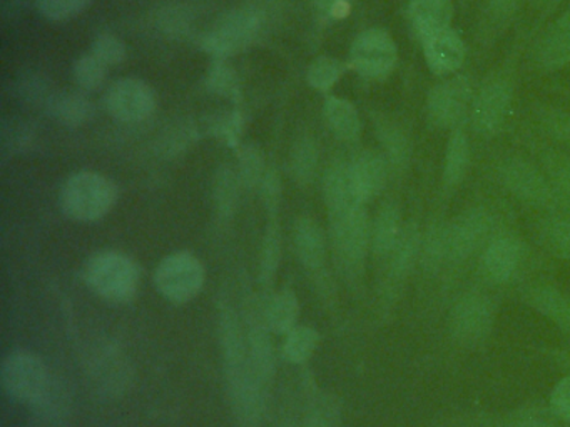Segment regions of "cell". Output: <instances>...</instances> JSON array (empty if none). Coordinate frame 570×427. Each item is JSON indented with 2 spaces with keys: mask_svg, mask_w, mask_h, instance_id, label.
Instances as JSON below:
<instances>
[{
  "mask_svg": "<svg viewBox=\"0 0 570 427\" xmlns=\"http://www.w3.org/2000/svg\"><path fill=\"white\" fill-rule=\"evenodd\" d=\"M402 216L396 203L386 202L380 207L372 226V250L376 257H389L402 237Z\"/></svg>",
  "mask_w": 570,
  "mask_h": 427,
  "instance_id": "7402d4cb",
  "label": "cell"
},
{
  "mask_svg": "<svg viewBox=\"0 0 570 427\" xmlns=\"http://www.w3.org/2000/svg\"><path fill=\"white\" fill-rule=\"evenodd\" d=\"M323 113H325L330 130L338 139L345 140V142H353V140L358 139L362 120H360L358 110L355 109L352 102L340 99V97H328L325 100Z\"/></svg>",
  "mask_w": 570,
  "mask_h": 427,
  "instance_id": "d4e9b609",
  "label": "cell"
},
{
  "mask_svg": "<svg viewBox=\"0 0 570 427\" xmlns=\"http://www.w3.org/2000/svg\"><path fill=\"white\" fill-rule=\"evenodd\" d=\"M320 344L318 330L308 326H296L285 336L283 357L292 364H305L312 359Z\"/></svg>",
  "mask_w": 570,
  "mask_h": 427,
  "instance_id": "f1b7e54d",
  "label": "cell"
},
{
  "mask_svg": "<svg viewBox=\"0 0 570 427\" xmlns=\"http://www.w3.org/2000/svg\"><path fill=\"white\" fill-rule=\"evenodd\" d=\"M537 59L549 69H559L570 62V12L543 37L537 50Z\"/></svg>",
  "mask_w": 570,
  "mask_h": 427,
  "instance_id": "603a6c76",
  "label": "cell"
},
{
  "mask_svg": "<svg viewBox=\"0 0 570 427\" xmlns=\"http://www.w3.org/2000/svg\"><path fill=\"white\" fill-rule=\"evenodd\" d=\"M318 167V149L309 137L296 140L289 156V172L299 186H306L315 179Z\"/></svg>",
  "mask_w": 570,
  "mask_h": 427,
  "instance_id": "4dcf8cb0",
  "label": "cell"
},
{
  "mask_svg": "<svg viewBox=\"0 0 570 427\" xmlns=\"http://www.w3.org/2000/svg\"><path fill=\"white\" fill-rule=\"evenodd\" d=\"M376 133H379L380 142L385 149V157L393 170H405L410 160V142L405 130L400 129L399 123L393 120L379 117L375 120Z\"/></svg>",
  "mask_w": 570,
  "mask_h": 427,
  "instance_id": "484cf974",
  "label": "cell"
},
{
  "mask_svg": "<svg viewBox=\"0 0 570 427\" xmlns=\"http://www.w3.org/2000/svg\"><path fill=\"white\" fill-rule=\"evenodd\" d=\"M422 252V236L415 224L403 227L402 237L390 254V280L402 282L415 266L416 259Z\"/></svg>",
  "mask_w": 570,
  "mask_h": 427,
  "instance_id": "cb8c5ba5",
  "label": "cell"
},
{
  "mask_svg": "<svg viewBox=\"0 0 570 427\" xmlns=\"http://www.w3.org/2000/svg\"><path fill=\"white\" fill-rule=\"evenodd\" d=\"M343 73V66L335 57L323 56L313 60L306 72V80L309 86L320 92L332 89Z\"/></svg>",
  "mask_w": 570,
  "mask_h": 427,
  "instance_id": "836d02e7",
  "label": "cell"
},
{
  "mask_svg": "<svg viewBox=\"0 0 570 427\" xmlns=\"http://www.w3.org/2000/svg\"><path fill=\"white\" fill-rule=\"evenodd\" d=\"M91 53L106 67H112L125 62L128 50H126L125 42L115 33H101L92 42Z\"/></svg>",
  "mask_w": 570,
  "mask_h": 427,
  "instance_id": "ab89813d",
  "label": "cell"
},
{
  "mask_svg": "<svg viewBox=\"0 0 570 427\" xmlns=\"http://www.w3.org/2000/svg\"><path fill=\"white\" fill-rule=\"evenodd\" d=\"M399 49L386 30L368 29L360 33L350 49V62L360 76L382 80L395 69Z\"/></svg>",
  "mask_w": 570,
  "mask_h": 427,
  "instance_id": "52a82bcc",
  "label": "cell"
},
{
  "mask_svg": "<svg viewBox=\"0 0 570 427\" xmlns=\"http://www.w3.org/2000/svg\"><path fill=\"white\" fill-rule=\"evenodd\" d=\"M423 266L426 270L439 269L442 260L446 259L445 226H432L422 239V252H420Z\"/></svg>",
  "mask_w": 570,
  "mask_h": 427,
  "instance_id": "8d00e7d4",
  "label": "cell"
},
{
  "mask_svg": "<svg viewBox=\"0 0 570 427\" xmlns=\"http://www.w3.org/2000/svg\"><path fill=\"white\" fill-rule=\"evenodd\" d=\"M295 250L302 266L312 274L316 290L323 296H332V277L326 269L328 246H326L325 232L312 217H302L296 222Z\"/></svg>",
  "mask_w": 570,
  "mask_h": 427,
  "instance_id": "9c48e42d",
  "label": "cell"
},
{
  "mask_svg": "<svg viewBox=\"0 0 570 427\" xmlns=\"http://www.w3.org/2000/svg\"><path fill=\"white\" fill-rule=\"evenodd\" d=\"M279 260H282V236H279L276 217H272L268 226H266L262 256H259V280H262L263 286H272L273 279L278 272Z\"/></svg>",
  "mask_w": 570,
  "mask_h": 427,
  "instance_id": "f546056e",
  "label": "cell"
},
{
  "mask_svg": "<svg viewBox=\"0 0 570 427\" xmlns=\"http://www.w3.org/2000/svg\"><path fill=\"white\" fill-rule=\"evenodd\" d=\"M68 390L58 380L51 379L46 393L36 400L32 406L36 407V413L45 419L56 420L59 417L65 416L68 410Z\"/></svg>",
  "mask_w": 570,
  "mask_h": 427,
  "instance_id": "e575fe53",
  "label": "cell"
},
{
  "mask_svg": "<svg viewBox=\"0 0 570 427\" xmlns=\"http://www.w3.org/2000/svg\"><path fill=\"white\" fill-rule=\"evenodd\" d=\"M268 326L263 319V306L259 307L258 312H255L253 307L248 316V352L249 360H252L253 373L256 379L265 387L266 384L272 383L273 374H275V352H273L272 339H269Z\"/></svg>",
  "mask_w": 570,
  "mask_h": 427,
  "instance_id": "9a60e30c",
  "label": "cell"
},
{
  "mask_svg": "<svg viewBox=\"0 0 570 427\" xmlns=\"http://www.w3.org/2000/svg\"><path fill=\"white\" fill-rule=\"evenodd\" d=\"M519 240L510 236L497 237L487 246L482 256V269L489 279L505 282L515 272L520 262Z\"/></svg>",
  "mask_w": 570,
  "mask_h": 427,
  "instance_id": "ac0fdd59",
  "label": "cell"
},
{
  "mask_svg": "<svg viewBox=\"0 0 570 427\" xmlns=\"http://www.w3.org/2000/svg\"><path fill=\"white\" fill-rule=\"evenodd\" d=\"M315 2L326 16L333 17V19H343L348 16L352 0H315Z\"/></svg>",
  "mask_w": 570,
  "mask_h": 427,
  "instance_id": "bcb514c9",
  "label": "cell"
},
{
  "mask_svg": "<svg viewBox=\"0 0 570 427\" xmlns=\"http://www.w3.org/2000/svg\"><path fill=\"white\" fill-rule=\"evenodd\" d=\"M263 319L273 334L286 336L298 326L299 300L295 290L282 289L263 304Z\"/></svg>",
  "mask_w": 570,
  "mask_h": 427,
  "instance_id": "44dd1931",
  "label": "cell"
},
{
  "mask_svg": "<svg viewBox=\"0 0 570 427\" xmlns=\"http://www.w3.org/2000/svg\"><path fill=\"white\" fill-rule=\"evenodd\" d=\"M423 53L430 70L436 76L455 72L465 60V43L452 29L440 30L423 40Z\"/></svg>",
  "mask_w": 570,
  "mask_h": 427,
  "instance_id": "e0dca14e",
  "label": "cell"
},
{
  "mask_svg": "<svg viewBox=\"0 0 570 427\" xmlns=\"http://www.w3.org/2000/svg\"><path fill=\"white\" fill-rule=\"evenodd\" d=\"M543 242L553 256L570 257V219L556 217L542 227Z\"/></svg>",
  "mask_w": 570,
  "mask_h": 427,
  "instance_id": "74e56055",
  "label": "cell"
},
{
  "mask_svg": "<svg viewBox=\"0 0 570 427\" xmlns=\"http://www.w3.org/2000/svg\"><path fill=\"white\" fill-rule=\"evenodd\" d=\"M390 163L382 152L376 150H362L350 162V176H352L353 190L360 202H368L375 199L385 189L389 180Z\"/></svg>",
  "mask_w": 570,
  "mask_h": 427,
  "instance_id": "5bb4252c",
  "label": "cell"
},
{
  "mask_svg": "<svg viewBox=\"0 0 570 427\" xmlns=\"http://www.w3.org/2000/svg\"><path fill=\"white\" fill-rule=\"evenodd\" d=\"M512 87L507 80H490L480 89L473 102V127L482 136H495L509 113Z\"/></svg>",
  "mask_w": 570,
  "mask_h": 427,
  "instance_id": "7c38bea8",
  "label": "cell"
},
{
  "mask_svg": "<svg viewBox=\"0 0 570 427\" xmlns=\"http://www.w3.org/2000/svg\"><path fill=\"white\" fill-rule=\"evenodd\" d=\"M118 202V187L108 177L82 170L69 177L59 193L62 212L76 222H96Z\"/></svg>",
  "mask_w": 570,
  "mask_h": 427,
  "instance_id": "7a4b0ae2",
  "label": "cell"
},
{
  "mask_svg": "<svg viewBox=\"0 0 570 427\" xmlns=\"http://www.w3.org/2000/svg\"><path fill=\"white\" fill-rule=\"evenodd\" d=\"M560 0H533L535 6H539L540 9H550V7L557 6Z\"/></svg>",
  "mask_w": 570,
  "mask_h": 427,
  "instance_id": "c3c4849f",
  "label": "cell"
},
{
  "mask_svg": "<svg viewBox=\"0 0 570 427\" xmlns=\"http://www.w3.org/2000/svg\"><path fill=\"white\" fill-rule=\"evenodd\" d=\"M490 227L492 219L483 210L473 209L460 214L445 226L446 259L455 262L469 259L489 236Z\"/></svg>",
  "mask_w": 570,
  "mask_h": 427,
  "instance_id": "8fae6325",
  "label": "cell"
},
{
  "mask_svg": "<svg viewBox=\"0 0 570 427\" xmlns=\"http://www.w3.org/2000/svg\"><path fill=\"white\" fill-rule=\"evenodd\" d=\"M472 99V87L465 77L445 80L433 87L426 100L430 122L440 129L456 126L465 117Z\"/></svg>",
  "mask_w": 570,
  "mask_h": 427,
  "instance_id": "30bf717a",
  "label": "cell"
},
{
  "mask_svg": "<svg viewBox=\"0 0 570 427\" xmlns=\"http://www.w3.org/2000/svg\"><path fill=\"white\" fill-rule=\"evenodd\" d=\"M535 306L543 312L557 320H567L570 322V304L563 299L556 290H540L537 294Z\"/></svg>",
  "mask_w": 570,
  "mask_h": 427,
  "instance_id": "60d3db41",
  "label": "cell"
},
{
  "mask_svg": "<svg viewBox=\"0 0 570 427\" xmlns=\"http://www.w3.org/2000/svg\"><path fill=\"white\" fill-rule=\"evenodd\" d=\"M205 266L195 254L179 250L169 254L156 267L155 286L166 300L186 304L205 287Z\"/></svg>",
  "mask_w": 570,
  "mask_h": 427,
  "instance_id": "277c9868",
  "label": "cell"
},
{
  "mask_svg": "<svg viewBox=\"0 0 570 427\" xmlns=\"http://www.w3.org/2000/svg\"><path fill=\"white\" fill-rule=\"evenodd\" d=\"M523 0H489V12L493 19L507 20L519 12Z\"/></svg>",
  "mask_w": 570,
  "mask_h": 427,
  "instance_id": "f6af8a7d",
  "label": "cell"
},
{
  "mask_svg": "<svg viewBox=\"0 0 570 427\" xmlns=\"http://www.w3.org/2000/svg\"><path fill=\"white\" fill-rule=\"evenodd\" d=\"M330 242L340 274L350 282H358L372 247V224L365 203H353L328 212Z\"/></svg>",
  "mask_w": 570,
  "mask_h": 427,
  "instance_id": "6da1fadb",
  "label": "cell"
},
{
  "mask_svg": "<svg viewBox=\"0 0 570 427\" xmlns=\"http://www.w3.org/2000/svg\"><path fill=\"white\" fill-rule=\"evenodd\" d=\"M502 180L513 196L525 202L546 203L549 200V183L542 173L525 160L512 159L503 163Z\"/></svg>",
  "mask_w": 570,
  "mask_h": 427,
  "instance_id": "2e32d148",
  "label": "cell"
},
{
  "mask_svg": "<svg viewBox=\"0 0 570 427\" xmlns=\"http://www.w3.org/2000/svg\"><path fill=\"white\" fill-rule=\"evenodd\" d=\"M213 130L216 136L225 139L226 142L236 143L239 130H242V117L238 113H225V116L216 117L213 122Z\"/></svg>",
  "mask_w": 570,
  "mask_h": 427,
  "instance_id": "ee69618b",
  "label": "cell"
},
{
  "mask_svg": "<svg viewBox=\"0 0 570 427\" xmlns=\"http://www.w3.org/2000/svg\"><path fill=\"white\" fill-rule=\"evenodd\" d=\"M106 73H108V67L99 62L92 53L79 57L72 67V77H75L76 83L86 92L98 90L99 87L105 86Z\"/></svg>",
  "mask_w": 570,
  "mask_h": 427,
  "instance_id": "d6a6232c",
  "label": "cell"
},
{
  "mask_svg": "<svg viewBox=\"0 0 570 427\" xmlns=\"http://www.w3.org/2000/svg\"><path fill=\"white\" fill-rule=\"evenodd\" d=\"M85 279L89 289L109 302H129L138 292L139 267L118 250L95 254L86 264Z\"/></svg>",
  "mask_w": 570,
  "mask_h": 427,
  "instance_id": "3957f363",
  "label": "cell"
},
{
  "mask_svg": "<svg viewBox=\"0 0 570 427\" xmlns=\"http://www.w3.org/2000/svg\"><path fill=\"white\" fill-rule=\"evenodd\" d=\"M262 30V19L253 9H235L219 17L203 36L202 47L215 59H228L252 46Z\"/></svg>",
  "mask_w": 570,
  "mask_h": 427,
  "instance_id": "5b68a950",
  "label": "cell"
},
{
  "mask_svg": "<svg viewBox=\"0 0 570 427\" xmlns=\"http://www.w3.org/2000/svg\"><path fill=\"white\" fill-rule=\"evenodd\" d=\"M239 187H242V180L235 169L223 166L216 170L215 182H213V202H215L219 219H232L236 207H238Z\"/></svg>",
  "mask_w": 570,
  "mask_h": 427,
  "instance_id": "4316f807",
  "label": "cell"
},
{
  "mask_svg": "<svg viewBox=\"0 0 570 427\" xmlns=\"http://www.w3.org/2000/svg\"><path fill=\"white\" fill-rule=\"evenodd\" d=\"M263 202H265L266 212L269 217H276L282 206V180H279L278 172L275 169H268L263 179L262 186Z\"/></svg>",
  "mask_w": 570,
  "mask_h": 427,
  "instance_id": "b9f144b4",
  "label": "cell"
},
{
  "mask_svg": "<svg viewBox=\"0 0 570 427\" xmlns=\"http://www.w3.org/2000/svg\"><path fill=\"white\" fill-rule=\"evenodd\" d=\"M46 112L66 127L85 126L95 116V106L81 92H55L46 100Z\"/></svg>",
  "mask_w": 570,
  "mask_h": 427,
  "instance_id": "d6986e66",
  "label": "cell"
},
{
  "mask_svg": "<svg viewBox=\"0 0 570 427\" xmlns=\"http://www.w3.org/2000/svg\"><path fill=\"white\" fill-rule=\"evenodd\" d=\"M265 157L255 143H245L238 150V177L246 189H256L262 186L266 173Z\"/></svg>",
  "mask_w": 570,
  "mask_h": 427,
  "instance_id": "1f68e13d",
  "label": "cell"
},
{
  "mask_svg": "<svg viewBox=\"0 0 570 427\" xmlns=\"http://www.w3.org/2000/svg\"><path fill=\"white\" fill-rule=\"evenodd\" d=\"M550 406L557 417L570 423V376L553 387L550 394Z\"/></svg>",
  "mask_w": 570,
  "mask_h": 427,
  "instance_id": "7bdbcfd3",
  "label": "cell"
},
{
  "mask_svg": "<svg viewBox=\"0 0 570 427\" xmlns=\"http://www.w3.org/2000/svg\"><path fill=\"white\" fill-rule=\"evenodd\" d=\"M51 379L45 360L28 350L9 354L0 367L4 393L18 403L35 404L46 393Z\"/></svg>",
  "mask_w": 570,
  "mask_h": 427,
  "instance_id": "8992f818",
  "label": "cell"
},
{
  "mask_svg": "<svg viewBox=\"0 0 570 427\" xmlns=\"http://www.w3.org/2000/svg\"><path fill=\"white\" fill-rule=\"evenodd\" d=\"M507 427H556L552 424L547 423L546 419H540V417H520V419L512 420Z\"/></svg>",
  "mask_w": 570,
  "mask_h": 427,
  "instance_id": "7dc6e473",
  "label": "cell"
},
{
  "mask_svg": "<svg viewBox=\"0 0 570 427\" xmlns=\"http://www.w3.org/2000/svg\"><path fill=\"white\" fill-rule=\"evenodd\" d=\"M42 17L52 22L75 19L88 9L91 0H36Z\"/></svg>",
  "mask_w": 570,
  "mask_h": 427,
  "instance_id": "f35d334b",
  "label": "cell"
},
{
  "mask_svg": "<svg viewBox=\"0 0 570 427\" xmlns=\"http://www.w3.org/2000/svg\"><path fill=\"white\" fill-rule=\"evenodd\" d=\"M206 86L216 96L236 97L238 96V77L232 66L223 59H215L208 76H206Z\"/></svg>",
  "mask_w": 570,
  "mask_h": 427,
  "instance_id": "d590c367",
  "label": "cell"
},
{
  "mask_svg": "<svg viewBox=\"0 0 570 427\" xmlns=\"http://www.w3.org/2000/svg\"><path fill=\"white\" fill-rule=\"evenodd\" d=\"M493 309L487 297L470 294L459 300L452 312L453 336L463 344H479L489 336Z\"/></svg>",
  "mask_w": 570,
  "mask_h": 427,
  "instance_id": "4fadbf2b",
  "label": "cell"
},
{
  "mask_svg": "<svg viewBox=\"0 0 570 427\" xmlns=\"http://www.w3.org/2000/svg\"><path fill=\"white\" fill-rule=\"evenodd\" d=\"M102 103L119 122H141L155 112L156 93L145 80L125 77L108 87Z\"/></svg>",
  "mask_w": 570,
  "mask_h": 427,
  "instance_id": "ba28073f",
  "label": "cell"
},
{
  "mask_svg": "<svg viewBox=\"0 0 570 427\" xmlns=\"http://www.w3.org/2000/svg\"><path fill=\"white\" fill-rule=\"evenodd\" d=\"M470 167V142L463 132H455L449 140L443 166V182L446 187H455L465 179Z\"/></svg>",
  "mask_w": 570,
  "mask_h": 427,
  "instance_id": "83f0119b",
  "label": "cell"
},
{
  "mask_svg": "<svg viewBox=\"0 0 570 427\" xmlns=\"http://www.w3.org/2000/svg\"><path fill=\"white\" fill-rule=\"evenodd\" d=\"M453 7L450 0H413L410 3L409 19L420 39L449 29Z\"/></svg>",
  "mask_w": 570,
  "mask_h": 427,
  "instance_id": "ffe728a7",
  "label": "cell"
}]
</instances>
